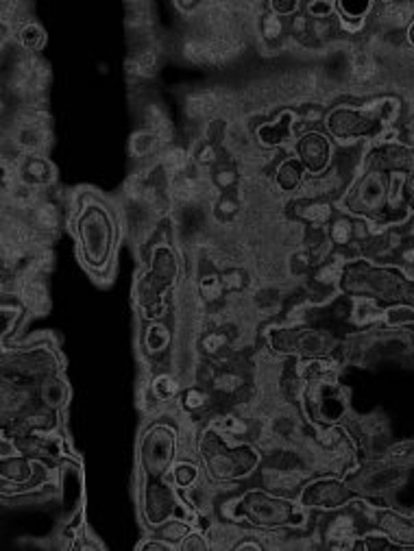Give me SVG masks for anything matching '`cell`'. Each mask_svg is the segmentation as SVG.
Masks as SVG:
<instances>
[{
  "instance_id": "obj_44",
  "label": "cell",
  "mask_w": 414,
  "mask_h": 551,
  "mask_svg": "<svg viewBox=\"0 0 414 551\" xmlns=\"http://www.w3.org/2000/svg\"><path fill=\"white\" fill-rule=\"evenodd\" d=\"M410 42L414 44V22L410 24Z\"/></svg>"
},
{
  "instance_id": "obj_14",
  "label": "cell",
  "mask_w": 414,
  "mask_h": 551,
  "mask_svg": "<svg viewBox=\"0 0 414 551\" xmlns=\"http://www.w3.org/2000/svg\"><path fill=\"white\" fill-rule=\"evenodd\" d=\"M190 162H192L190 153L186 149H181V146H170V149H166L160 157V166L164 170V175L168 177V181L188 173Z\"/></svg>"
},
{
  "instance_id": "obj_39",
  "label": "cell",
  "mask_w": 414,
  "mask_h": 551,
  "mask_svg": "<svg viewBox=\"0 0 414 551\" xmlns=\"http://www.w3.org/2000/svg\"><path fill=\"white\" fill-rule=\"evenodd\" d=\"M334 31V24L330 18H310V38L314 40H327Z\"/></svg>"
},
{
  "instance_id": "obj_45",
  "label": "cell",
  "mask_w": 414,
  "mask_h": 551,
  "mask_svg": "<svg viewBox=\"0 0 414 551\" xmlns=\"http://www.w3.org/2000/svg\"><path fill=\"white\" fill-rule=\"evenodd\" d=\"M410 192H412V197H414V179L410 181Z\"/></svg>"
},
{
  "instance_id": "obj_29",
  "label": "cell",
  "mask_w": 414,
  "mask_h": 551,
  "mask_svg": "<svg viewBox=\"0 0 414 551\" xmlns=\"http://www.w3.org/2000/svg\"><path fill=\"white\" fill-rule=\"evenodd\" d=\"M414 11V5H384L380 16H382V22L391 24V27H401V24H406L412 16Z\"/></svg>"
},
{
  "instance_id": "obj_10",
  "label": "cell",
  "mask_w": 414,
  "mask_h": 551,
  "mask_svg": "<svg viewBox=\"0 0 414 551\" xmlns=\"http://www.w3.org/2000/svg\"><path fill=\"white\" fill-rule=\"evenodd\" d=\"M24 218H27V223L38 231L42 238L55 234L59 225H62V212H59V207L44 199L35 205L29 214H24Z\"/></svg>"
},
{
  "instance_id": "obj_33",
  "label": "cell",
  "mask_w": 414,
  "mask_h": 551,
  "mask_svg": "<svg viewBox=\"0 0 414 551\" xmlns=\"http://www.w3.org/2000/svg\"><path fill=\"white\" fill-rule=\"evenodd\" d=\"M151 388H153L155 397L160 401H170V399H175V395L179 393V384H177V379L173 375H160L151 384Z\"/></svg>"
},
{
  "instance_id": "obj_12",
  "label": "cell",
  "mask_w": 414,
  "mask_h": 551,
  "mask_svg": "<svg viewBox=\"0 0 414 551\" xmlns=\"http://www.w3.org/2000/svg\"><path fill=\"white\" fill-rule=\"evenodd\" d=\"M144 504H146L144 508H146V517H149V521L153 525H160L170 517V514H173L175 497L166 486H153L149 495H146Z\"/></svg>"
},
{
  "instance_id": "obj_11",
  "label": "cell",
  "mask_w": 414,
  "mask_h": 551,
  "mask_svg": "<svg viewBox=\"0 0 414 551\" xmlns=\"http://www.w3.org/2000/svg\"><path fill=\"white\" fill-rule=\"evenodd\" d=\"M223 105H225V99L218 92H212V90L194 92L186 99V114L192 120H207V118H212Z\"/></svg>"
},
{
  "instance_id": "obj_16",
  "label": "cell",
  "mask_w": 414,
  "mask_h": 551,
  "mask_svg": "<svg viewBox=\"0 0 414 551\" xmlns=\"http://www.w3.org/2000/svg\"><path fill=\"white\" fill-rule=\"evenodd\" d=\"M166 142L157 136L155 131L151 129H146V131H140L136 133V136L131 138V144H129V149H131V155L133 157H138V159H146V157H151L155 155L157 151L162 149Z\"/></svg>"
},
{
  "instance_id": "obj_13",
  "label": "cell",
  "mask_w": 414,
  "mask_h": 551,
  "mask_svg": "<svg viewBox=\"0 0 414 551\" xmlns=\"http://www.w3.org/2000/svg\"><path fill=\"white\" fill-rule=\"evenodd\" d=\"M369 127V118H364L362 114L349 112V109H338L330 116V129L336 138H351L358 136L364 129Z\"/></svg>"
},
{
  "instance_id": "obj_8",
  "label": "cell",
  "mask_w": 414,
  "mask_h": 551,
  "mask_svg": "<svg viewBox=\"0 0 414 551\" xmlns=\"http://www.w3.org/2000/svg\"><path fill=\"white\" fill-rule=\"evenodd\" d=\"M347 501V491L338 482H319L308 486L303 493V504L306 506H321V508H336Z\"/></svg>"
},
{
  "instance_id": "obj_36",
  "label": "cell",
  "mask_w": 414,
  "mask_h": 551,
  "mask_svg": "<svg viewBox=\"0 0 414 551\" xmlns=\"http://www.w3.org/2000/svg\"><path fill=\"white\" fill-rule=\"evenodd\" d=\"M353 234H356V225H353L351 220H347V218H338L336 223L332 225L330 238L336 244H349L351 238H353Z\"/></svg>"
},
{
  "instance_id": "obj_2",
  "label": "cell",
  "mask_w": 414,
  "mask_h": 551,
  "mask_svg": "<svg viewBox=\"0 0 414 551\" xmlns=\"http://www.w3.org/2000/svg\"><path fill=\"white\" fill-rule=\"evenodd\" d=\"M81 242L85 244L88 260L103 264L112 249V223L105 212L90 210L85 218H81Z\"/></svg>"
},
{
  "instance_id": "obj_17",
  "label": "cell",
  "mask_w": 414,
  "mask_h": 551,
  "mask_svg": "<svg viewBox=\"0 0 414 551\" xmlns=\"http://www.w3.org/2000/svg\"><path fill=\"white\" fill-rule=\"evenodd\" d=\"M40 397L44 401V406L46 408H59V406H64V403L68 401V386L62 382V379H55V377H46L44 379V384L40 388Z\"/></svg>"
},
{
  "instance_id": "obj_41",
  "label": "cell",
  "mask_w": 414,
  "mask_h": 551,
  "mask_svg": "<svg viewBox=\"0 0 414 551\" xmlns=\"http://www.w3.org/2000/svg\"><path fill=\"white\" fill-rule=\"evenodd\" d=\"M332 5L330 3H310L308 5V14L312 16V18H319V20H323V18H327L332 14Z\"/></svg>"
},
{
  "instance_id": "obj_42",
  "label": "cell",
  "mask_w": 414,
  "mask_h": 551,
  "mask_svg": "<svg viewBox=\"0 0 414 551\" xmlns=\"http://www.w3.org/2000/svg\"><path fill=\"white\" fill-rule=\"evenodd\" d=\"M404 175H395L391 183V205L397 207L401 203V186H404Z\"/></svg>"
},
{
  "instance_id": "obj_27",
  "label": "cell",
  "mask_w": 414,
  "mask_h": 551,
  "mask_svg": "<svg viewBox=\"0 0 414 551\" xmlns=\"http://www.w3.org/2000/svg\"><path fill=\"white\" fill-rule=\"evenodd\" d=\"M221 281L225 292H242L249 286V275L238 266H227L221 273Z\"/></svg>"
},
{
  "instance_id": "obj_19",
  "label": "cell",
  "mask_w": 414,
  "mask_h": 551,
  "mask_svg": "<svg viewBox=\"0 0 414 551\" xmlns=\"http://www.w3.org/2000/svg\"><path fill=\"white\" fill-rule=\"evenodd\" d=\"M242 386H245V379H242L238 371H231V369L218 371L212 379V388L221 395H238Z\"/></svg>"
},
{
  "instance_id": "obj_30",
  "label": "cell",
  "mask_w": 414,
  "mask_h": 551,
  "mask_svg": "<svg viewBox=\"0 0 414 551\" xmlns=\"http://www.w3.org/2000/svg\"><path fill=\"white\" fill-rule=\"evenodd\" d=\"M146 349H149L151 353H160L168 347V342H170V334H168V329L160 323H153L149 329H146Z\"/></svg>"
},
{
  "instance_id": "obj_32",
  "label": "cell",
  "mask_w": 414,
  "mask_h": 551,
  "mask_svg": "<svg viewBox=\"0 0 414 551\" xmlns=\"http://www.w3.org/2000/svg\"><path fill=\"white\" fill-rule=\"evenodd\" d=\"M238 179H240V175H238V170L234 166H216L212 170V175H210L212 186L218 188V190L234 188L236 183H238Z\"/></svg>"
},
{
  "instance_id": "obj_3",
  "label": "cell",
  "mask_w": 414,
  "mask_h": 551,
  "mask_svg": "<svg viewBox=\"0 0 414 551\" xmlns=\"http://www.w3.org/2000/svg\"><path fill=\"white\" fill-rule=\"evenodd\" d=\"M205 456H207V464H210V471L216 475V477H242V475H249L253 471V467L258 464V456L251 451V449H236V451H227L221 447V443L216 445H210L205 449Z\"/></svg>"
},
{
  "instance_id": "obj_15",
  "label": "cell",
  "mask_w": 414,
  "mask_h": 551,
  "mask_svg": "<svg viewBox=\"0 0 414 551\" xmlns=\"http://www.w3.org/2000/svg\"><path fill=\"white\" fill-rule=\"evenodd\" d=\"M358 528H356V519L351 517V514H338V517H334L330 521V525H327V530H325V536L330 538V541L334 545H340V547H349L351 543V538L356 536Z\"/></svg>"
},
{
  "instance_id": "obj_43",
  "label": "cell",
  "mask_w": 414,
  "mask_h": 551,
  "mask_svg": "<svg viewBox=\"0 0 414 551\" xmlns=\"http://www.w3.org/2000/svg\"><path fill=\"white\" fill-rule=\"evenodd\" d=\"M299 5L297 3H273L271 5V9L275 11L277 16H282V14H292V11H295Z\"/></svg>"
},
{
  "instance_id": "obj_35",
  "label": "cell",
  "mask_w": 414,
  "mask_h": 551,
  "mask_svg": "<svg viewBox=\"0 0 414 551\" xmlns=\"http://www.w3.org/2000/svg\"><path fill=\"white\" fill-rule=\"evenodd\" d=\"M173 477H175V482L177 486L181 488H192L194 482L199 480V469L194 467L192 462H179L175 471H173Z\"/></svg>"
},
{
  "instance_id": "obj_25",
  "label": "cell",
  "mask_w": 414,
  "mask_h": 551,
  "mask_svg": "<svg viewBox=\"0 0 414 551\" xmlns=\"http://www.w3.org/2000/svg\"><path fill=\"white\" fill-rule=\"evenodd\" d=\"M229 336L227 332H223V329H214V332L210 334H205L203 340H201V347L203 351L210 355V358H218V355H223L229 347Z\"/></svg>"
},
{
  "instance_id": "obj_6",
  "label": "cell",
  "mask_w": 414,
  "mask_h": 551,
  "mask_svg": "<svg viewBox=\"0 0 414 551\" xmlns=\"http://www.w3.org/2000/svg\"><path fill=\"white\" fill-rule=\"evenodd\" d=\"M306 473L301 469H282V467H271L262 471V484L266 491H273L279 495H292L303 486Z\"/></svg>"
},
{
  "instance_id": "obj_5",
  "label": "cell",
  "mask_w": 414,
  "mask_h": 551,
  "mask_svg": "<svg viewBox=\"0 0 414 551\" xmlns=\"http://www.w3.org/2000/svg\"><path fill=\"white\" fill-rule=\"evenodd\" d=\"M173 438L168 440L166 432L164 430H155L151 434V438L146 440V445H144V453H142V458H144V467L149 469L153 475H160L166 471V467L170 464V460H173Z\"/></svg>"
},
{
  "instance_id": "obj_9",
  "label": "cell",
  "mask_w": 414,
  "mask_h": 551,
  "mask_svg": "<svg viewBox=\"0 0 414 551\" xmlns=\"http://www.w3.org/2000/svg\"><path fill=\"white\" fill-rule=\"evenodd\" d=\"M299 157L301 162L306 164L312 173H321L325 164L330 162V144L325 138H321L319 133H310L301 142H299Z\"/></svg>"
},
{
  "instance_id": "obj_31",
  "label": "cell",
  "mask_w": 414,
  "mask_h": 551,
  "mask_svg": "<svg viewBox=\"0 0 414 551\" xmlns=\"http://www.w3.org/2000/svg\"><path fill=\"white\" fill-rule=\"evenodd\" d=\"M192 532V528L184 521H168V523H162L160 530H157V538H162V541H184V538Z\"/></svg>"
},
{
  "instance_id": "obj_20",
  "label": "cell",
  "mask_w": 414,
  "mask_h": 551,
  "mask_svg": "<svg viewBox=\"0 0 414 551\" xmlns=\"http://www.w3.org/2000/svg\"><path fill=\"white\" fill-rule=\"evenodd\" d=\"M260 35L264 38L266 44H277L284 38V20L282 16H277L275 11L260 16Z\"/></svg>"
},
{
  "instance_id": "obj_38",
  "label": "cell",
  "mask_w": 414,
  "mask_h": 551,
  "mask_svg": "<svg viewBox=\"0 0 414 551\" xmlns=\"http://www.w3.org/2000/svg\"><path fill=\"white\" fill-rule=\"evenodd\" d=\"M386 323L388 325H410L414 323V310L406 308V305H399V308H391L386 312Z\"/></svg>"
},
{
  "instance_id": "obj_26",
  "label": "cell",
  "mask_w": 414,
  "mask_h": 551,
  "mask_svg": "<svg viewBox=\"0 0 414 551\" xmlns=\"http://www.w3.org/2000/svg\"><path fill=\"white\" fill-rule=\"evenodd\" d=\"M223 281L221 275H203L199 279V295L205 303H216L218 299L223 297Z\"/></svg>"
},
{
  "instance_id": "obj_23",
  "label": "cell",
  "mask_w": 414,
  "mask_h": 551,
  "mask_svg": "<svg viewBox=\"0 0 414 551\" xmlns=\"http://www.w3.org/2000/svg\"><path fill=\"white\" fill-rule=\"evenodd\" d=\"M190 157H192V162L197 164V166L210 168V166H214L218 162V151H216L214 142L201 138L197 144H194V149L190 151Z\"/></svg>"
},
{
  "instance_id": "obj_34",
  "label": "cell",
  "mask_w": 414,
  "mask_h": 551,
  "mask_svg": "<svg viewBox=\"0 0 414 551\" xmlns=\"http://www.w3.org/2000/svg\"><path fill=\"white\" fill-rule=\"evenodd\" d=\"M238 214H240V201L238 199L223 197L214 205V216L221 220V223H231V220L238 218Z\"/></svg>"
},
{
  "instance_id": "obj_22",
  "label": "cell",
  "mask_w": 414,
  "mask_h": 551,
  "mask_svg": "<svg viewBox=\"0 0 414 551\" xmlns=\"http://www.w3.org/2000/svg\"><path fill=\"white\" fill-rule=\"evenodd\" d=\"M299 216L312 225H325L332 218V205L323 201H310L299 210Z\"/></svg>"
},
{
  "instance_id": "obj_28",
  "label": "cell",
  "mask_w": 414,
  "mask_h": 551,
  "mask_svg": "<svg viewBox=\"0 0 414 551\" xmlns=\"http://www.w3.org/2000/svg\"><path fill=\"white\" fill-rule=\"evenodd\" d=\"M380 316H382V312L373 299H356V303H353V321H356L358 325H369V323L377 321Z\"/></svg>"
},
{
  "instance_id": "obj_4",
  "label": "cell",
  "mask_w": 414,
  "mask_h": 551,
  "mask_svg": "<svg viewBox=\"0 0 414 551\" xmlns=\"http://www.w3.org/2000/svg\"><path fill=\"white\" fill-rule=\"evenodd\" d=\"M386 186L377 173H369L360 181V186L351 192L349 207L353 212H377L384 205Z\"/></svg>"
},
{
  "instance_id": "obj_21",
  "label": "cell",
  "mask_w": 414,
  "mask_h": 551,
  "mask_svg": "<svg viewBox=\"0 0 414 551\" xmlns=\"http://www.w3.org/2000/svg\"><path fill=\"white\" fill-rule=\"evenodd\" d=\"M18 40L22 44V48L27 53H35V51H40V48L44 46L46 42V35L42 31L40 24H35V22H24L22 24V29L18 33Z\"/></svg>"
},
{
  "instance_id": "obj_18",
  "label": "cell",
  "mask_w": 414,
  "mask_h": 551,
  "mask_svg": "<svg viewBox=\"0 0 414 551\" xmlns=\"http://www.w3.org/2000/svg\"><path fill=\"white\" fill-rule=\"evenodd\" d=\"M275 181H277L279 190H284V192H290V190L301 188V183H303V170H301V164L295 162V159H288V162H284L282 166H279Z\"/></svg>"
},
{
  "instance_id": "obj_37",
  "label": "cell",
  "mask_w": 414,
  "mask_h": 551,
  "mask_svg": "<svg viewBox=\"0 0 414 551\" xmlns=\"http://www.w3.org/2000/svg\"><path fill=\"white\" fill-rule=\"evenodd\" d=\"M207 406V393L201 388H188L184 393V408L188 412H199Z\"/></svg>"
},
{
  "instance_id": "obj_7",
  "label": "cell",
  "mask_w": 414,
  "mask_h": 551,
  "mask_svg": "<svg viewBox=\"0 0 414 551\" xmlns=\"http://www.w3.org/2000/svg\"><path fill=\"white\" fill-rule=\"evenodd\" d=\"M18 177L20 181L29 183L33 188H44L55 179V170L48 159L42 155H24V159L18 166Z\"/></svg>"
},
{
  "instance_id": "obj_24",
  "label": "cell",
  "mask_w": 414,
  "mask_h": 551,
  "mask_svg": "<svg viewBox=\"0 0 414 551\" xmlns=\"http://www.w3.org/2000/svg\"><path fill=\"white\" fill-rule=\"evenodd\" d=\"M253 305H255V310L262 314H273L279 305V290L275 286H264L260 290H255Z\"/></svg>"
},
{
  "instance_id": "obj_40",
  "label": "cell",
  "mask_w": 414,
  "mask_h": 551,
  "mask_svg": "<svg viewBox=\"0 0 414 551\" xmlns=\"http://www.w3.org/2000/svg\"><path fill=\"white\" fill-rule=\"evenodd\" d=\"M181 549H207L210 547V541H205V534H188L184 541L179 543Z\"/></svg>"
},
{
  "instance_id": "obj_1",
  "label": "cell",
  "mask_w": 414,
  "mask_h": 551,
  "mask_svg": "<svg viewBox=\"0 0 414 551\" xmlns=\"http://www.w3.org/2000/svg\"><path fill=\"white\" fill-rule=\"evenodd\" d=\"M238 508L242 514L258 528H279V525H301L303 514L286 499L271 497L264 493H249L240 501Z\"/></svg>"
}]
</instances>
